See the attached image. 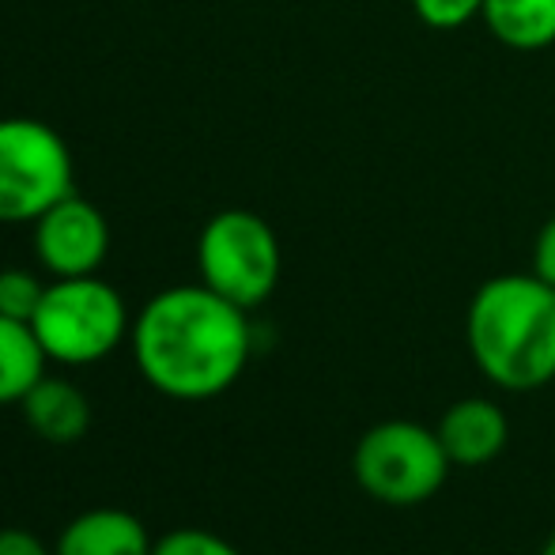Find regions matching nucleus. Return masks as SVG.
Wrapping results in <instances>:
<instances>
[{
  "mask_svg": "<svg viewBox=\"0 0 555 555\" xmlns=\"http://www.w3.org/2000/svg\"><path fill=\"white\" fill-rule=\"evenodd\" d=\"M197 269L205 287L231 299L234 307L254 310L280 284V269H284L280 238L257 212L227 208V212H216L201 231Z\"/></svg>",
  "mask_w": 555,
  "mask_h": 555,
  "instance_id": "39448f33",
  "label": "nucleus"
},
{
  "mask_svg": "<svg viewBox=\"0 0 555 555\" xmlns=\"http://www.w3.org/2000/svg\"><path fill=\"white\" fill-rule=\"evenodd\" d=\"M30 330L50 363L91 366L129 340L132 318L114 284L99 276H61L46 284Z\"/></svg>",
  "mask_w": 555,
  "mask_h": 555,
  "instance_id": "7ed1b4c3",
  "label": "nucleus"
},
{
  "mask_svg": "<svg viewBox=\"0 0 555 555\" xmlns=\"http://www.w3.org/2000/svg\"><path fill=\"white\" fill-rule=\"evenodd\" d=\"M249 310L205 284L152 295L132 318V359L152 389L175 401H212L242 378L254 351Z\"/></svg>",
  "mask_w": 555,
  "mask_h": 555,
  "instance_id": "f257e3e1",
  "label": "nucleus"
},
{
  "mask_svg": "<svg viewBox=\"0 0 555 555\" xmlns=\"http://www.w3.org/2000/svg\"><path fill=\"white\" fill-rule=\"evenodd\" d=\"M533 272L555 287V216L541 227V234L533 242Z\"/></svg>",
  "mask_w": 555,
  "mask_h": 555,
  "instance_id": "f3484780",
  "label": "nucleus"
},
{
  "mask_svg": "<svg viewBox=\"0 0 555 555\" xmlns=\"http://www.w3.org/2000/svg\"><path fill=\"white\" fill-rule=\"evenodd\" d=\"M152 555H242L231 541H223L220 533H208V529H175V533H163L155 541Z\"/></svg>",
  "mask_w": 555,
  "mask_h": 555,
  "instance_id": "4468645a",
  "label": "nucleus"
},
{
  "mask_svg": "<svg viewBox=\"0 0 555 555\" xmlns=\"http://www.w3.org/2000/svg\"><path fill=\"white\" fill-rule=\"evenodd\" d=\"M76 182L73 152L38 117H0V223H35Z\"/></svg>",
  "mask_w": 555,
  "mask_h": 555,
  "instance_id": "423d86ee",
  "label": "nucleus"
},
{
  "mask_svg": "<svg viewBox=\"0 0 555 555\" xmlns=\"http://www.w3.org/2000/svg\"><path fill=\"white\" fill-rule=\"evenodd\" d=\"M541 555H555V533L548 537V541H544V548H541Z\"/></svg>",
  "mask_w": 555,
  "mask_h": 555,
  "instance_id": "a211bd4d",
  "label": "nucleus"
},
{
  "mask_svg": "<svg viewBox=\"0 0 555 555\" xmlns=\"http://www.w3.org/2000/svg\"><path fill=\"white\" fill-rule=\"evenodd\" d=\"M35 257L53 280L95 276L111 254V223L91 201L68 193L35 223Z\"/></svg>",
  "mask_w": 555,
  "mask_h": 555,
  "instance_id": "0eeeda50",
  "label": "nucleus"
},
{
  "mask_svg": "<svg viewBox=\"0 0 555 555\" xmlns=\"http://www.w3.org/2000/svg\"><path fill=\"white\" fill-rule=\"evenodd\" d=\"M480 20L511 50L533 53L555 42V0H483Z\"/></svg>",
  "mask_w": 555,
  "mask_h": 555,
  "instance_id": "9b49d317",
  "label": "nucleus"
},
{
  "mask_svg": "<svg viewBox=\"0 0 555 555\" xmlns=\"http://www.w3.org/2000/svg\"><path fill=\"white\" fill-rule=\"evenodd\" d=\"M473 363L511 393L555 382V287L537 272H503L476 287L465 314Z\"/></svg>",
  "mask_w": 555,
  "mask_h": 555,
  "instance_id": "f03ea898",
  "label": "nucleus"
},
{
  "mask_svg": "<svg viewBox=\"0 0 555 555\" xmlns=\"http://www.w3.org/2000/svg\"><path fill=\"white\" fill-rule=\"evenodd\" d=\"M435 431H439L450 461L461 468H480L488 461H495L506 450V439H511L506 412L495 401H488V397H461V401H453L442 412Z\"/></svg>",
  "mask_w": 555,
  "mask_h": 555,
  "instance_id": "6e6552de",
  "label": "nucleus"
},
{
  "mask_svg": "<svg viewBox=\"0 0 555 555\" xmlns=\"http://www.w3.org/2000/svg\"><path fill=\"white\" fill-rule=\"evenodd\" d=\"M453 461L439 431L416 420H382L359 435L351 453L356 483L386 506H420L442 491Z\"/></svg>",
  "mask_w": 555,
  "mask_h": 555,
  "instance_id": "20e7f679",
  "label": "nucleus"
},
{
  "mask_svg": "<svg viewBox=\"0 0 555 555\" xmlns=\"http://www.w3.org/2000/svg\"><path fill=\"white\" fill-rule=\"evenodd\" d=\"M23 420L30 424V431L42 442L53 446H73L88 435L91 427V401L80 386H73L68 378H42L30 386V393L20 401Z\"/></svg>",
  "mask_w": 555,
  "mask_h": 555,
  "instance_id": "9d476101",
  "label": "nucleus"
},
{
  "mask_svg": "<svg viewBox=\"0 0 555 555\" xmlns=\"http://www.w3.org/2000/svg\"><path fill=\"white\" fill-rule=\"evenodd\" d=\"M46 295V284L27 269H0V314L27 322L35 318L38 302Z\"/></svg>",
  "mask_w": 555,
  "mask_h": 555,
  "instance_id": "ddd939ff",
  "label": "nucleus"
},
{
  "mask_svg": "<svg viewBox=\"0 0 555 555\" xmlns=\"http://www.w3.org/2000/svg\"><path fill=\"white\" fill-rule=\"evenodd\" d=\"M50 356L27 322L0 314V404H20L46 374Z\"/></svg>",
  "mask_w": 555,
  "mask_h": 555,
  "instance_id": "f8f14e48",
  "label": "nucleus"
},
{
  "mask_svg": "<svg viewBox=\"0 0 555 555\" xmlns=\"http://www.w3.org/2000/svg\"><path fill=\"white\" fill-rule=\"evenodd\" d=\"M412 12L420 15L424 27L457 30L483 12V0H412Z\"/></svg>",
  "mask_w": 555,
  "mask_h": 555,
  "instance_id": "2eb2a0df",
  "label": "nucleus"
},
{
  "mask_svg": "<svg viewBox=\"0 0 555 555\" xmlns=\"http://www.w3.org/2000/svg\"><path fill=\"white\" fill-rule=\"evenodd\" d=\"M155 541L147 526L129 511L95 506L61 529L53 555H152Z\"/></svg>",
  "mask_w": 555,
  "mask_h": 555,
  "instance_id": "1a4fd4ad",
  "label": "nucleus"
},
{
  "mask_svg": "<svg viewBox=\"0 0 555 555\" xmlns=\"http://www.w3.org/2000/svg\"><path fill=\"white\" fill-rule=\"evenodd\" d=\"M0 555H53L46 548V541L30 529H0Z\"/></svg>",
  "mask_w": 555,
  "mask_h": 555,
  "instance_id": "dca6fc26",
  "label": "nucleus"
}]
</instances>
